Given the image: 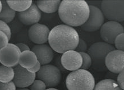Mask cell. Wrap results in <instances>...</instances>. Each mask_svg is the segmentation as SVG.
Returning a JSON list of instances; mask_svg holds the SVG:
<instances>
[{
	"label": "cell",
	"mask_w": 124,
	"mask_h": 90,
	"mask_svg": "<svg viewBox=\"0 0 124 90\" xmlns=\"http://www.w3.org/2000/svg\"><path fill=\"white\" fill-rule=\"evenodd\" d=\"M58 14L64 24L72 27L80 26L89 17V5L84 0H63Z\"/></svg>",
	"instance_id": "obj_1"
},
{
	"label": "cell",
	"mask_w": 124,
	"mask_h": 90,
	"mask_svg": "<svg viewBox=\"0 0 124 90\" xmlns=\"http://www.w3.org/2000/svg\"><path fill=\"white\" fill-rule=\"evenodd\" d=\"M79 40V33L73 27L61 24L50 30L48 42L53 51L60 54L75 50Z\"/></svg>",
	"instance_id": "obj_2"
},
{
	"label": "cell",
	"mask_w": 124,
	"mask_h": 90,
	"mask_svg": "<svg viewBox=\"0 0 124 90\" xmlns=\"http://www.w3.org/2000/svg\"><path fill=\"white\" fill-rule=\"evenodd\" d=\"M66 85L68 90H93L95 79L88 70L79 69L67 75Z\"/></svg>",
	"instance_id": "obj_3"
},
{
	"label": "cell",
	"mask_w": 124,
	"mask_h": 90,
	"mask_svg": "<svg viewBox=\"0 0 124 90\" xmlns=\"http://www.w3.org/2000/svg\"><path fill=\"white\" fill-rule=\"evenodd\" d=\"M114 50H116L114 46L105 42H96L91 45L88 50V54L92 60L91 66L93 68L99 72L105 71L106 57L109 52Z\"/></svg>",
	"instance_id": "obj_4"
},
{
	"label": "cell",
	"mask_w": 124,
	"mask_h": 90,
	"mask_svg": "<svg viewBox=\"0 0 124 90\" xmlns=\"http://www.w3.org/2000/svg\"><path fill=\"white\" fill-rule=\"evenodd\" d=\"M100 10L104 18L109 21L120 23L124 21V0H104L101 4Z\"/></svg>",
	"instance_id": "obj_5"
},
{
	"label": "cell",
	"mask_w": 124,
	"mask_h": 90,
	"mask_svg": "<svg viewBox=\"0 0 124 90\" xmlns=\"http://www.w3.org/2000/svg\"><path fill=\"white\" fill-rule=\"evenodd\" d=\"M36 78L43 81L47 87L55 88L60 84L62 80L60 70L54 65H43L36 74Z\"/></svg>",
	"instance_id": "obj_6"
},
{
	"label": "cell",
	"mask_w": 124,
	"mask_h": 90,
	"mask_svg": "<svg viewBox=\"0 0 124 90\" xmlns=\"http://www.w3.org/2000/svg\"><path fill=\"white\" fill-rule=\"evenodd\" d=\"M89 15L81 29L86 32H94L99 30L104 24V17L100 8L94 5H89Z\"/></svg>",
	"instance_id": "obj_7"
},
{
	"label": "cell",
	"mask_w": 124,
	"mask_h": 90,
	"mask_svg": "<svg viewBox=\"0 0 124 90\" xmlns=\"http://www.w3.org/2000/svg\"><path fill=\"white\" fill-rule=\"evenodd\" d=\"M21 53L17 45L8 43L0 50V63L4 66L14 67L19 64Z\"/></svg>",
	"instance_id": "obj_8"
},
{
	"label": "cell",
	"mask_w": 124,
	"mask_h": 90,
	"mask_svg": "<svg viewBox=\"0 0 124 90\" xmlns=\"http://www.w3.org/2000/svg\"><path fill=\"white\" fill-rule=\"evenodd\" d=\"M100 33L104 42L113 45L117 36L124 33V28L120 23L108 21L102 25Z\"/></svg>",
	"instance_id": "obj_9"
},
{
	"label": "cell",
	"mask_w": 124,
	"mask_h": 90,
	"mask_svg": "<svg viewBox=\"0 0 124 90\" xmlns=\"http://www.w3.org/2000/svg\"><path fill=\"white\" fill-rule=\"evenodd\" d=\"M107 69L114 74H119L124 70V51L118 50L111 51L105 60Z\"/></svg>",
	"instance_id": "obj_10"
},
{
	"label": "cell",
	"mask_w": 124,
	"mask_h": 90,
	"mask_svg": "<svg viewBox=\"0 0 124 90\" xmlns=\"http://www.w3.org/2000/svg\"><path fill=\"white\" fill-rule=\"evenodd\" d=\"M14 76L13 82L17 88H27L36 79V74L29 72L26 68L18 65L13 67Z\"/></svg>",
	"instance_id": "obj_11"
},
{
	"label": "cell",
	"mask_w": 124,
	"mask_h": 90,
	"mask_svg": "<svg viewBox=\"0 0 124 90\" xmlns=\"http://www.w3.org/2000/svg\"><path fill=\"white\" fill-rule=\"evenodd\" d=\"M61 63L67 71H73L80 69L83 60L80 54L75 50L68 51L62 54Z\"/></svg>",
	"instance_id": "obj_12"
},
{
	"label": "cell",
	"mask_w": 124,
	"mask_h": 90,
	"mask_svg": "<svg viewBox=\"0 0 124 90\" xmlns=\"http://www.w3.org/2000/svg\"><path fill=\"white\" fill-rule=\"evenodd\" d=\"M50 30L46 25L36 24L29 29V37L31 41L36 45H42L48 42Z\"/></svg>",
	"instance_id": "obj_13"
},
{
	"label": "cell",
	"mask_w": 124,
	"mask_h": 90,
	"mask_svg": "<svg viewBox=\"0 0 124 90\" xmlns=\"http://www.w3.org/2000/svg\"><path fill=\"white\" fill-rule=\"evenodd\" d=\"M41 16V11L38 9L36 4L34 3L26 10L18 13V17L21 23L27 26H32L38 24Z\"/></svg>",
	"instance_id": "obj_14"
},
{
	"label": "cell",
	"mask_w": 124,
	"mask_h": 90,
	"mask_svg": "<svg viewBox=\"0 0 124 90\" xmlns=\"http://www.w3.org/2000/svg\"><path fill=\"white\" fill-rule=\"evenodd\" d=\"M31 51L36 55L38 62L42 66L48 65L53 61L54 58L53 50L50 46L46 44L34 46Z\"/></svg>",
	"instance_id": "obj_15"
},
{
	"label": "cell",
	"mask_w": 124,
	"mask_h": 90,
	"mask_svg": "<svg viewBox=\"0 0 124 90\" xmlns=\"http://www.w3.org/2000/svg\"><path fill=\"white\" fill-rule=\"evenodd\" d=\"M36 5L40 11L47 14L55 13L58 10L61 3L60 0H39Z\"/></svg>",
	"instance_id": "obj_16"
},
{
	"label": "cell",
	"mask_w": 124,
	"mask_h": 90,
	"mask_svg": "<svg viewBox=\"0 0 124 90\" xmlns=\"http://www.w3.org/2000/svg\"><path fill=\"white\" fill-rule=\"evenodd\" d=\"M38 61L37 56L31 50L24 51L21 53L19 65L27 70L35 66Z\"/></svg>",
	"instance_id": "obj_17"
},
{
	"label": "cell",
	"mask_w": 124,
	"mask_h": 90,
	"mask_svg": "<svg viewBox=\"0 0 124 90\" xmlns=\"http://www.w3.org/2000/svg\"><path fill=\"white\" fill-rule=\"evenodd\" d=\"M8 6L16 12L20 13L26 10L32 4V0H8Z\"/></svg>",
	"instance_id": "obj_18"
},
{
	"label": "cell",
	"mask_w": 124,
	"mask_h": 90,
	"mask_svg": "<svg viewBox=\"0 0 124 90\" xmlns=\"http://www.w3.org/2000/svg\"><path fill=\"white\" fill-rule=\"evenodd\" d=\"M2 1V8L0 12V20L5 22L6 24L10 23L16 17V12L8 6L6 1Z\"/></svg>",
	"instance_id": "obj_19"
},
{
	"label": "cell",
	"mask_w": 124,
	"mask_h": 90,
	"mask_svg": "<svg viewBox=\"0 0 124 90\" xmlns=\"http://www.w3.org/2000/svg\"><path fill=\"white\" fill-rule=\"evenodd\" d=\"M93 90H123L113 79H105L98 82Z\"/></svg>",
	"instance_id": "obj_20"
},
{
	"label": "cell",
	"mask_w": 124,
	"mask_h": 90,
	"mask_svg": "<svg viewBox=\"0 0 124 90\" xmlns=\"http://www.w3.org/2000/svg\"><path fill=\"white\" fill-rule=\"evenodd\" d=\"M14 76L13 67L0 66V82L8 83L13 81Z\"/></svg>",
	"instance_id": "obj_21"
},
{
	"label": "cell",
	"mask_w": 124,
	"mask_h": 90,
	"mask_svg": "<svg viewBox=\"0 0 124 90\" xmlns=\"http://www.w3.org/2000/svg\"><path fill=\"white\" fill-rule=\"evenodd\" d=\"M82 57L83 63L80 69L88 70L92 66V60L91 57L87 53H79Z\"/></svg>",
	"instance_id": "obj_22"
},
{
	"label": "cell",
	"mask_w": 124,
	"mask_h": 90,
	"mask_svg": "<svg viewBox=\"0 0 124 90\" xmlns=\"http://www.w3.org/2000/svg\"><path fill=\"white\" fill-rule=\"evenodd\" d=\"M47 86L43 81L39 79L35 80L34 82L29 86L30 90H46Z\"/></svg>",
	"instance_id": "obj_23"
},
{
	"label": "cell",
	"mask_w": 124,
	"mask_h": 90,
	"mask_svg": "<svg viewBox=\"0 0 124 90\" xmlns=\"http://www.w3.org/2000/svg\"><path fill=\"white\" fill-rule=\"evenodd\" d=\"M115 49L118 50H124V33H122L118 35L115 39L114 42Z\"/></svg>",
	"instance_id": "obj_24"
},
{
	"label": "cell",
	"mask_w": 124,
	"mask_h": 90,
	"mask_svg": "<svg viewBox=\"0 0 124 90\" xmlns=\"http://www.w3.org/2000/svg\"><path fill=\"white\" fill-rule=\"evenodd\" d=\"M88 50L87 43L84 40L80 38L79 43L76 47L75 51L78 53H86Z\"/></svg>",
	"instance_id": "obj_25"
},
{
	"label": "cell",
	"mask_w": 124,
	"mask_h": 90,
	"mask_svg": "<svg viewBox=\"0 0 124 90\" xmlns=\"http://www.w3.org/2000/svg\"><path fill=\"white\" fill-rule=\"evenodd\" d=\"M0 31L5 33L9 38V40H10L11 36V29L7 24L1 20H0Z\"/></svg>",
	"instance_id": "obj_26"
},
{
	"label": "cell",
	"mask_w": 124,
	"mask_h": 90,
	"mask_svg": "<svg viewBox=\"0 0 124 90\" xmlns=\"http://www.w3.org/2000/svg\"><path fill=\"white\" fill-rule=\"evenodd\" d=\"M17 87L13 82L8 83L0 82V90H16Z\"/></svg>",
	"instance_id": "obj_27"
},
{
	"label": "cell",
	"mask_w": 124,
	"mask_h": 90,
	"mask_svg": "<svg viewBox=\"0 0 124 90\" xmlns=\"http://www.w3.org/2000/svg\"><path fill=\"white\" fill-rule=\"evenodd\" d=\"M9 39L6 34L2 31H0V50L6 46L9 43Z\"/></svg>",
	"instance_id": "obj_28"
},
{
	"label": "cell",
	"mask_w": 124,
	"mask_h": 90,
	"mask_svg": "<svg viewBox=\"0 0 124 90\" xmlns=\"http://www.w3.org/2000/svg\"><path fill=\"white\" fill-rule=\"evenodd\" d=\"M53 59H54V66L56 67L57 68H59L60 70V71H63V72H66L67 70H65L64 68H63V66H62V63H61V56H60V54L56 55L55 57V58H54Z\"/></svg>",
	"instance_id": "obj_29"
},
{
	"label": "cell",
	"mask_w": 124,
	"mask_h": 90,
	"mask_svg": "<svg viewBox=\"0 0 124 90\" xmlns=\"http://www.w3.org/2000/svg\"><path fill=\"white\" fill-rule=\"evenodd\" d=\"M117 78V83L122 90H124V70L118 74Z\"/></svg>",
	"instance_id": "obj_30"
},
{
	"label": "cell",
	"mask_w": 124,
	"mask_h": 90,
	"mask_svg": "<svg viewBox=\"0 0 124 90\" xmlns=\"http://www.w3.org/2000/svg\"><path fill=\"white\" fill-rule=\"evenodd\" d=\"M41 64H40L39 62L38 61L37 62V63L36 64V65L35 66H34L33 67L31 68H29V69H27V70L30 72L31 73H32V74H37L38 72L39 71L40 68H41Z\"/></svg>",
	"instance_id": "obj_31"
},
{
	"label": "cell",
	"mask_w": 124,
	"mask_h": 90,
	"mask_svg": "<svg viewBox=\"0 0 124 90\" xmlns=\"http://www.w3.org/2000/svg\"><path fill=\"white\" fill-rule=\"evenodd\" d=\"M16 45L17 46V47H18L19 50H20L21 53L23 51H24L31 50L30 47H29L27 45H26L25 43H18L16 44Z\"/></svg>",
	"instance_id": "obj_32"
},
{
	"label": "cell",
	"mask_w": 124,
	"mask_h": 90,
	"mask_svg": "<svg viewBox=\"0 0 124 90\" xmlns=\"http://www.w3.org/2000/svg\"><path fill=\"white\" fill-rule=\"evenodd\" d=\"M16 90H30L27 88H18Z\"/></svg>",
	"instance_id": "obj_33"
},
{
	"label": "cell",
	"mask_w": 124,
	"mask_h": 90,
	"mask_svg": "<svg viewBox=\"0 0 124 90\" xmlns=\"http://www.w3.org/2000/svg\"><path fill=\"white\" fill-rule=\"evenodd\" d=\"M46 90H59L56 89V88H48Z\"/></svg>",
	"instance_id": "obj_34"
},
{
	"label": "cell",
	"mask_w": 124,
	"mask_h": 90,
	"mask_svg": "<svg viewBox=\"0 0 124 90\" xmlns=\"http://www.w3.org/2000/svg\"><path fill=\"white\" fill-rule=\"evenodd\" d=\"M2 1H0V12L1 11V10H2Z\"/></svg>",
	"instance_id": "obj_35"
}]
</instances>
